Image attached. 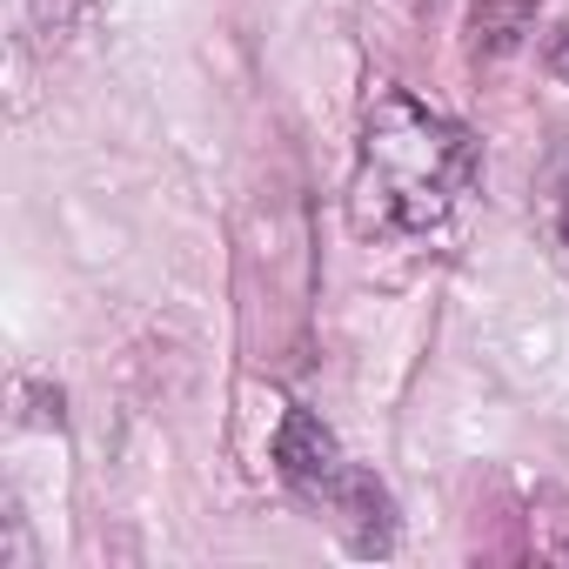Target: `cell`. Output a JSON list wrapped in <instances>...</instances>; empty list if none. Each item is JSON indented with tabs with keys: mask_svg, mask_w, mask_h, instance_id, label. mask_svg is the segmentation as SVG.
I'll return each instance as SVG.
<instances>
[{
	"mask_svg": "<svg viewBox=\"0 0 569 569\" xmlns=\"http://www.w3.org/2000/svg\"><path fill=\"white\" fill-rule=\"evenodd\" d=\"M549 61H556V74H562V81H569V34H562V41H556V54H549Z\"/></svg>",
	"mask_w": 569,
	"mask_h": 569,
	"instance_id": "obj_4",
	"label": "cell"
},
{
	"mask_svg": "<svg viewBox=\"0 0 569 569\" xmlns=\"http://www.w3.org/2000/svg\"><path fill=\"white\" fill-rule=\"evenodd\" d=\"M542 228L569 261V148H556L549 168H542Z\"/></svg>",
	"mask_w": 569,
	"mask_h": 569,
	"instance_id": "obj_3",
	"label": "cell"
},
{
	"mask_svg": "<svg viewBox=\"0 0 569 569\" xmlns=\"http://www.w3.org/2000/svg\"><path fill=\"white\" fill-rule=\"evenodd\" d=\"M409 8H416V14H429V8H436V0H409Z\"/></svg>",
	"mask_w": 569,
	"mask_h": 569,
	"instance_id": "obj_5",
	"label": "cell"
},
{
	"mask_svg": "<svg viewBox=\"0 0 569 569\" xmlns=\"http://www.w3.org/2000/svg\"><path fill=\"white\" fill-rule=\"evenodd\" d=\"M274 469H281V482H289L302 502L329 509V516L342 522V536H349L362 556H376V549H389V542H396V516H389L382 482H376V476H362L309 409H289V416H281Z\"/></svg>",
	"mask_w": 569,
	"mask_h": 569,
	"instance_id": "obj_2",
	"label": "cell"
},
{
	"mask_svg": "<svg viewBox=\"0 0 569 569\" xmlns=\"http://www.w3.org/2000/svg\"><path fill=\"white\" fill-rule=\"evenodd\" d=\"M476 194V141L402 88H376L362 108V148L349 214L369 241H436Z\"/></svg>",
	"mask_w": 569,
	"mask_h": 569,
	"instance_id": "obj_1",
	"label": "cell"
}]
</instances>
